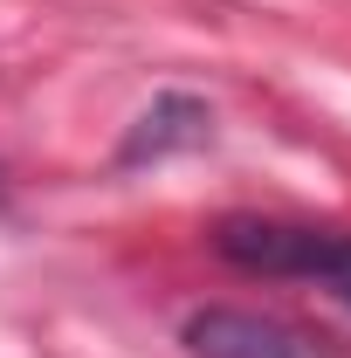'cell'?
Instances as JSON below:
<instances>
[{"mask_svg":"<svg viewBox=\"0 0 351 358\" xmlns=\"http://www.w3.org/2000/svg\"><path fill=\"white\" fill-rule=\"evenodd\" d=\"M214 255H227L248 275H289L317 282L338 303H351V234L310 221H268V214H227L214 227Z\"/></svg>","mask_w":351,"mask_h":358,"instance_id":"1","label":"cell"},{"mask_svg":"<svg viewBox=\"0 0 351 358\" xmlns=\"http://www.w3.org/2000/svg\"><path fill=\"white\" fill-rule=\"evenodd\" d=\"M179 345L193 358H345V345L331 331H310V324L275 310H241V303L186 310Z\"/></svg>","mask_w":351,"mask_h":358,"instance_id":"2","label":"cell"},{"mask_svg":"<svg viewBox=\"0 0 351 358\" xmlns=\"http://www.w3.org/2000/svg\"><path fill=\"white\" fill-rule=\"evenodd\" d=\"M207 138H214V110H207L200 96H179L173 90V96H159L131 124L117 166H145V159H166V152H193V145H207Z\"/></svg>","mask_w":351,"mask_h":358,"instance_id":"3","label":"cell"}]
</instances>
